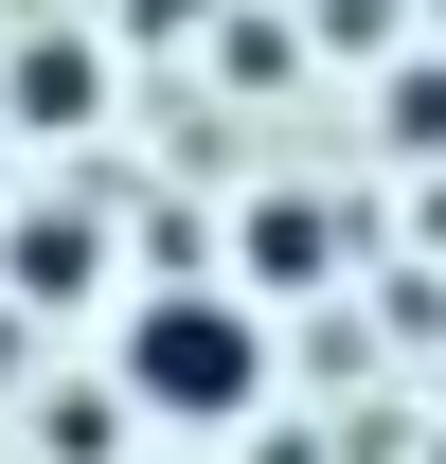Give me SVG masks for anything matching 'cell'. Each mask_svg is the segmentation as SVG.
I'll return each mask as SVG.
<instances>
[{"instance_id": "obj_3", "label": "cell", "mask_w": 446, "mask_h": 464, "mask_svg": "<svg viewBox=\"0 0 446 464\" xmlns=\"http://www.w3.org/2000/svg\"><path fill=\"white\" fill-rule=\"evenodd\" d=\"M18 125H90V54H72V36L18 54Z\"/></svg>"}, {"instance_id": "obj_2", "label": "cell", "mask_w": 446, "mask_h": 464, "mask_svg": "<svg viewBox=\"0 0 446 464\" xmlns=\"http://www.w3.org/2000/svg\"><path fill=\"white\" fill-rule=\"evenodd\" d=\"M322 250H339V215H322V197H250V268H286V286H304Z\"/></svg>"}, {"instance_id": "obj_4", "label": "cell", "mask_w": 446, "mask_h": 464, "mask_svg": "<svg viewBox=\"0 0 446 464\" xmlns=\"http://www.w3.org/2000/svg\"><path fill=\"white\" fill-rule=\"evenodd\" d=\"M18 286H36V304H90V232H72V215L18 232Z\"/></svg>"}, {"instance_id": "obj_1", "label": "cell", "mask_w": 446, "mask_h": 464, "mask_svg": "<svg viewBox=\"0 0 446 464\" xmlns=\"http://www.w3.org/2000/svg\"><path fill=\"white\" fill-rule=\"evenodd\" d=\"M268 393V340H250V304H125V411H179V429H232V411Z\"/></svg>"}, {"instance_id": "obj_5", "label": "cell", "mask_w": 446, "mask_h": 464, "mask_svg": "<svg viewBox=\"0 0 446 464\" xmlns=\"http://www.w3.org/2000/svg\"><path fill=\"white\" fill-rule=\"evenodd\" d=\"M393 125H411V143H446V72H411V90H393Z\"/></svg>"}]
</instances>
